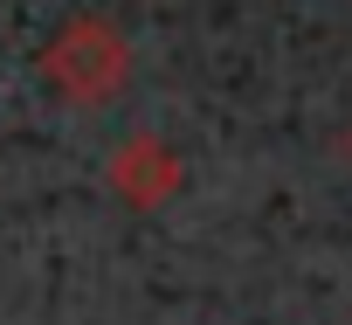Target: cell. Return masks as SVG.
<instances>
[{
  "label": "cell",
  "mask_w": 352,
  "mask_h": 325,
  "mask_svg": "<svg viewBox=\"0 0 352 325\" xmlns=\"http://www.w3.org/2000/svg\"><path fill=\"white\" fill-rule=\"evenodd\" d=\"M35 76H42V90L63 97L69 111H97V104H111V97L131 83V35H124L118 21H104V14H69V21L42 42Z\"/></svg>",
  "instance_id": "cell-1"
},
{
  "label": "cell",
  "mask_w": 352,
  "mask_h": 325,
  "mask_svg": "<svg viewBox=\"0 0 352 325\" xmlns=\"http://www.w3.org/2000/svg\"><path fill=\"white\" fill-rule=\"evenodd\" d=\"M345 159H352V125H345Z\"/></svg>",
  "instance_id": "cell-3"
},
{
  "label": "cell",
  "mask_w": 352,
  "mask_h": 325,
  "mask_svg": "<svg viewBox=\"0 0 352 325\" xmlns=\"http://www.w3.org/2000/svg\"><path fill=\"white\" fill-rule=\"evenodd\" d=\"M104 187H111L131 215H159L166 201H180V187H187V159L173 152L159 132H131V138H118L111 159H104Z\"/></svg>",
  "instance_id": "cell-2"
}]
</instances>
